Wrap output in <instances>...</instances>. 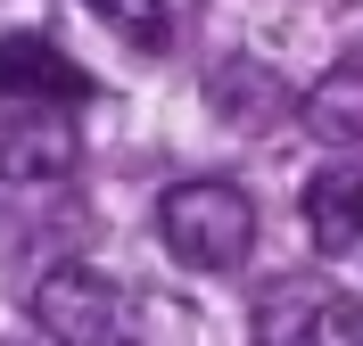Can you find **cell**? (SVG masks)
I'll return each mask as SVG.
<instances>
[{
	"mask_svg": "<svg viewBox=\"0 0 363 346\" xmlns=\"http://www.w3.org/2000/svg\"><path fill=\"white\" fill-rule=\"evenodd\" d=\"M83 67H67L42 33H0V108L9 99H83Z\"/></svg>",
	"mask_w": 363,
	"mask_h": 346,
	"instance_id": "5b68a950",
	"label": "cell"
},
{
	"mask_svg": "<svg viewBox=\"0 0 363 346\" xmlns=\"http://www.w3.org/2000/svg\"><path fill=\"white\" fill-rule=\"evenodd\" d=\"M306 231H314L322 255L363 248V165H330L306 182Z\"/></svg>",
	"mask_w": 363,
	"mask_h": 346,
	"instance_id": "8992f818",
	"label": "cell"
},
{
	"mask_svg": "<svg viewBox=\"0 0 363 346\" xmlns=\"http://www.w3.org/2000/svg\"><path fill=\"white\" fill-rule=\"evenodd\" d=\"M99 25H116L124 42H140V50H165V33H174V8L165 0H83Z\"/></svg>",
	"mask_w": 363,
	"mask_h": 346,
	"instance_id": "ba28073f",
	"label": "cell"
},
{
	"mask_svg": "<svg viewBox=\"0 0 363 346\" xmlns=\"http://www.w3.org/2000/svg\"><path fill=\"white\" fill-rule=\"evenodd\" d=\"M256 346H363V297L347 280L289 272L256 305Z\"/></svg>",
	"mask_w": 363,
	"mask_h": 346,
	"instance_id": "7a4b0ae2",
	"label": "cell"
},
{
	"mask_svg": "<svg viewBox=\"0 0 363 346\" xmlns=\"http://www.w3.org/2000/svg\"><path fill=\"white\" fill-rule=\"evenodd\" d=\"M83 157V132H74V108L58 99H9L0 108V182H58Z\"/></svg>",
	"mask_w": 363,
	"mask_h": 346,
	"instance_id": "277c9868",
	"label": "cell"
},
{
	"mask_svg": "<svg viewBox=\"0 0 363 346\" xmlns=\"http://www.w3.org/2000/svg\"><path fill=\"white\" fill-rule=\"evenodd\" d=\"M306 124H314V140H330V149H363V50L339 58V67L306 91Z\"/></svg>",
	"mask_w": 363,
	"mask_h": 346,
	"instance_id": "52a82bcc",
	"label": "cell"
},
{
	"mask_svg": "<svg viewBox=\"0 0 363 346\" xmlns=\"http://www.w3.org/2000/svg\"><path fill=\"white\" fill-rule=\"evenodd\" d=\"M157 239L190 272H231L256 248V198L240 182H174L157 198Z\"/></svg>",
	"mask_w": 363,
	"mask_h": 346,
	"instance_id": "6da1fadb",
	"label": "cell"
},
{
	"mask_svg": "<svg viewBox=\"0 0 363 346\" xmlns=\"http://www.w3.org/2000/svg\"><path fill=\"white\" fill-rule=\"evenodd\" d=\"M33 330L50 346H116L124 338V289L91 264H50L33 280Z\"/></svg>",
	"mask_w": 363,
	"mask_h": 346,
	"instance_id": "3957f363",
	"label": "cell"
}]
</instances>
